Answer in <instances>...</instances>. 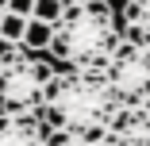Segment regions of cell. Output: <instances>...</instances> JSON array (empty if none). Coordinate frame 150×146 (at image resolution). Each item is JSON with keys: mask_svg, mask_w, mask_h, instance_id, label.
<instances>
[{"mask_svg": "<svg viewBox=\"0 0 150 146\" xmlns=\"http://www.w3.org/2000/svg\"><path fill=\"white\" fill-rule=\"evenodd\" d=\"M119 111H123V100L112 89L104 69L58 66V73L46 85V100L39 115L50 131H77L100 138Z\"/></svg>", "mask_w": 150, "mask_h": 146, "instance_id": "1", "label": "cell"}, {"mask_svg": "<svg viewBox=\"0 0 150 146\" xmlns=\"http://www.w3.org/2000/svg\"><path fill=\"white\" fill-rule=\"evenodd\" d=\"M123 39V16L115 12L112 0H81V4H66V12L58 16L46 54L54 66L104 69Z\"/></svg>", "mask_w": 150, "mask_h": 146, "instance_id": "2", "label": "cell"}, {"mask_svg": "<svg viewBox=\"0 0 150 146\" xmlns=\"http://www.w3.org/2000/svg\"><path fill=\"white\" fill-rule=\"evenodd\" d=\"M58 73L50 58H39L31 50L16 54L12 62L0 66V111L12 115H39L46 100V85Z\"/></svg>", "mask_w": 150, "mask_h": 146, "instance_id": "3", "label": "cell"}, {"mask_svg": "<svg viewBox=\"0 0 150 146\" xmlns=\"http://www.w3.org/2000/svg\"><path fill=\"white\" fill-rule=\"evenodd\" d=\"M112 89L119 92V100L123 104H135L142 96H150V50L123 39L119 42V50L112 54V62L104 66Z\"/></svg>", "mask_w": 150, "mask_h": 146, "instance_id": "4", "label": "cell"}, {"mask_svg": "<svg viewBox=\"0 0 150 146\" xmlns=\"http://www.w3.org/2000/svg\"><path fill=\"white\" fill-rule=\"evenodd\" d=\"M100 146H150V96L123 104V111L100 135Z\"/></svg>", "mask_w": 150, "mask_h": 146, "instance_id": "5", "label": "cell"}, {"mask_svg": "<svg viewBox=\"0 0 150 146\" xmlns=\"http://www.w3.org/2000/svg\"><path fill=\"white\" fill-rule=\"evenodd\" d=\"M50 127L42 115H12L0 111V146H46Z\"/></svg>", "mask_w": 150, "mask_h": 146, "instance_id": "6", "label": "cell"}, {"mask_svg": "<svg viewBox=\"0 0 150 146\" xmlns=\"http://www.w3.org/2000/svg\"><path fill=\"white\" fill-rule=\"evenodd\" d=\"M123 35L150 50V0H123Z\"/></svg>", "mask_w": 150, "mask_h": 146, "instance_id": "7", "label": "cell"}, {"mask_svg": "<svg viewBox=\"0 0 150 146\" xmlns=\"http://www.w3.org/2000/svg\"><path fill=\"white\" fill-rule=\"evenodd\" d=\"M50 39H54V23H46V19H31V23H27V31H23V50L39 54V50L50 46Z\"/></svg>", "mask_w": 150, "mask_h": 146, "instance_id": "8", "label": "cell"}, {"mask_svg": "<svg viewBox=\"0 0 150 146\" xmlns=\"http://www.w3.org/2000/svg\"><path fill=\"white\" fill-rule=\"evenodd\" d=\"M27 23H31V16H19V12H4V19H0V35L12 39V42H23V31Z\"/></svg>", "mask_w": 150, "mask_h": 146, "instance_id": "9", "label": "cell"}, {"mask_svg": "<svg viewBox=\"0 0 150 146\" xmlns=\"http://www.w3.org/2000/svg\"><path fill=\"white\" fill-rule=\"evenodd\" d=\"M46 146H100V138L93 135H77V131H50Z\"/></svg>", "mask_w": 150, "mask_h": 146, "instance_id": "10", "label": "cell"}, {"mask_svg": "<svg viewBox=\"0 0 150 146\" xmlns=\"http://www.w3.org/2000/svg\"><path fill=\"white\" fill-rule=\"evenodd\" d=\"M66 12V0H35V12L31 19H46V23H58V16Z\"/></svg>", "mask_w": 150, "mask_h": 146, "instance_id": "11", "label": "cell"}, {"mask_svg": "<svg viewBox=\"0 0 150 146\" xmlns=\"http://www.w3.org/2000/svg\"><path fill=\"white\" fill-rule=\"evenodd\" d=\"M16 54H23V42H12V39H4V35H0V66H4V62H12Z\"/></svg>", "mask_w": 150, "mask_h": 146, "instance_id": "12", "label": "cell"}, {"mask_svg": "<svg viewBox=\"0 0 150 146\" xmlns=\"http://www.w3.org/2000/svg\"><path fill=\"white\" fill-rule=\"evenodd\" d=\"M4 12H19V16H31L35 12V0H8Z\"/></svg>", "mask_w": 150, "mask_h": 146, "instance_id": "13", "label": "cell"}, {"mask_svg": "<svg viewBox=\"0 0 150 146\" xmlns=\"http://www.w3.org/2000/svg\"><path fill=\"white\" fill-rule=\"evenodd\" d=\"M0 8H8V0H0Z\"/></svg>", "mask_w": 150, "mask_h": 146, "instance_id": "14", "label": "cell"}, {"mask_svg": "<svg viewBox=\"0 0 150 146\" xmlns=\"http://www.w3.org/2000/svg\"><path fill=\"white\" fill-rule=\"evenodd\" d=\"M66 4H81V0H66Z\"/></svg>", "mask_w": 150, "mask_h": 146, "instance_id": "15", "label": "cell"}, {"mask_svg": "<svg viewBox=\"0 0 150 146\" xmlns=\"http://www.w3.org/2000/svg\"><path fill=\"white\" fill-rule=\"evenodd\" d=\"M0 19H4V8H0Z\"/></svg>", "mask_w": 150, "mask_h": 146, "instance_id": "16", "label": "cell"}]
</instances>
